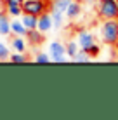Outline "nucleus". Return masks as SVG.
<instances>
[{
    "label": "nucleus",
    "mask_w": 118,
    "mask_h": 120,
    "mask_svg": "<svg viewBox=\"0 0 118 120\" xmlns=\"http://www.w3.org/2000/svg\"><path fill=\"white\" fill-rule=\"evenodd\" d=\"M36 21H38V16H33V14H21V23L24 26L28 28V30H33L36 28Z\"/></svg>",
    "instance_id": "12"
},
{
    "label": "nucleus",
    "mask_w": 118,
    "mask_h": 120,
    "mask_svg": "<svg viewBox=\"0 0 118 120\" xmlns=\"http://www.w3.org/2000/svg\"><path fill=\"white\" fill-rule=\"evenodd\" d=\"M43 33L42 31H38L36 28H33V30H28V33H26V40L30 42V45H40L43 42Z\"/></svg>",
    "instance_id": "9"
},
{
    "label": "nucleus",
    "mask_w": 118,
    "mask_h": 120,
    "mask_svg": "<svg viewBox=\"0 0 118 120\" xmlns=\"http://www.w3.org/2000/svg\"><path fill=\"white\" fill-rule=\"evenodd\" d=\"M9 57H11V51H9V47H7L5 44L0 42V59L5 61V59H9Z\"/></svg>",
    "instance_id": "17"
},
{
    "label": "nucleus",
    "mask_w": 118,
    "mask_h": 120,
    "mask_svg": "<svg viewBox=\"0 0 118 120\" xmlns=\"http://www.w3.org/2000/svg\"><path fill=\"white\" fill-rule=\"evenodd\" d=\"M50 19H52V28L59 30V28H63V24H64V12L50 9Z\"/></svg>",
    "instance_id": "10"
},
{
    "label": "nucleus",
    "mask_w": 118,
    "mask_h": 120,
    "mask_svg": "<svg viewBox=\"0 0 118 120\" xmlns=\"http://www.w3.org/2000/svg\"><path fill=\"white\" fill-rule=\"evenodd\" d=\"M82 14V4L80 2H76V0H73V2L68 5V9H66V12H64V16H66L68 19H76L78 16Z\"/></svg>",
    "instance_id": "8"
},
{
    "label": "nucleus",
    "mask_w": 118,
    "mask_h": 120,
    "mask_svg": "<svg viewBox=\"0 0 118 120\" xmlns=\"http://www.w3.org/2000/svg\"><path fill=\"white\" fill-rule=\"evenodd\" d=\"M19 2H23V0H19Z\"/></svg>",
    "instance_id": "22"
},
{
    "label": "nucleus",
    "mask_w": 118,
    "mask_h": 120,
    "mask_svg": "<svg viewBox=\"0 0 118 120\" xmlns=\"http://www.w3.org/2000/svg\"><path fill=\"white\" fill-rule=\"evenodd\" d=\"M99 37L106 45H118V19H103Z\"/></svg>",
    "instance_id": "1"
},
{
    "label": "nucleus",
    "mask_w": 118,
    "mask_h": 120,
    "mask_svg": "<svg viewBox=\"0 0 118 120\" xmlns=\"http://www.w3.org/2000/svg\"><path fill=\"white\" fill-rule=\"evenodd\" d=\"M4 9L7 11L9 18H19L23 14V7L19 0H5L4 2Z\"/></svg>",
    "instance_id": "6"
},
{
    "label": "nucleus",
    "mask_w": 118,
    "mask_h": 120,
    "mask_svg": "<svg viewBox=\"0 0 118 120\" xmlns=\"http://www.w3.org/2000/svg\"><path fill=\"white\" fill-rule=\"evenodd\" d=\"M71 59H73V61H76V63H85V61H90V56H89L85 51L78 49V52H76V54L73 56Z\"/></svg>",
    "instance_id": "16"
},
{
    "label": "nucleus",
    "mask_w": 118,
    "mask_h": 120,
    "mask_svg": "<svg viewBox=\"0 0 118 120\" xmlns=\"http://www.w3.org/2000/svg\"><path fill=\"white\" fill-rule=\"evenodd\" d=\"M21 7H23L24 14L40 16L42 12L49 11V2H47V0H23Z\"/></svg>",
    "instance_id": "3"
},
{
    "label": "nucleus",
    "mask_w": 118,
    "mask_h": 120,
    "mask_svg": "<svg viewBox=\"0 0 118 120\" xmlns=\"http://www.w3.org/2000/svg\"><path fill=\"white\" fill-rule=\"evenodd\" d=\"M11 45L16 52H24L26 51V42H24V37H19V35H14V38L11 40Z\"/></svg>",
    "instance_id": "13"
},
{
    "label": "nucleus",
    "mask_w": 118,
    "mask_h": 120,
    "mask_svg": "<svg viewBox=\"0 0 118 120\" xmlns=\"http://www.w3.org/2000/svg\"><path fill=\"white\" fill-rule=\"evenodd\" d=\"M0 35H2V37L11 35V21H4V23H0Z\"/></svg>",
    "instance_id": "18"
},
{
    "label": "nucleus",
    "mask_w": 118,
    "mask_h": 120,
    "mask_svg": "<svg viewBox=\"0 0 118 120\" xmlns=\"http://www.w3.org/2000/svg\"><path fill=\"white\" fill-rule=\"evenodd\" d=\"M11 33L12 35H19V37H26V33H28V28L24 26V24L21 21H11Z\"/></svg>",
    "instance_id": "11"
},
{
    "label": "nucleus",
    "mask_w": 118,
    "mask_h": 120,
    "mask_svg": "<svg viewBox=\"0 0 118 120\" xmlns=\"http://www.w3.org/2000/svg\"><path fill=\"white\" fill-rule=\"evenodd\" d=\"M64 47H66V56H70V57H73L76 52H78V49H80L78 47V42H75V40H70Z\"/></svg>",
    "instance_id": "15"
},
{
    "label": "nucleus",
    "mask_w": 118,
    "mask_h": 120,
    "mask_svg": "<svg viewBox=\"0 0 118 120\" xmlns=\"http://www.w3.org/2000/svg\"><path fill=\"white\" fill-rule=\"evenodd\" d=\"M71 2H73V0H52L50 7H52V11H61V12H66L68 5H70Z\"/></svg>",
    "instance_id": "14"
},
{
    "label": "nucleus",
    "mask_w": 118,
    "mask_h": 120,
    "mask_svg": "<svg viewBox=\"0 0 118 120\" xmlns=\"http://www.w3.org/2000/svg\"><path fill=\"white\" fill-rule=\"evenodd\" d=\"M97 14L101 19H118V0H99Z\"/></svg>",
    "instance_id": "2"
},
{
    "label": "nucleus",
    "mask_w": 118,
    "mask_h": 120,
    "mask_svg": "<svg viewBox=\"0 0 118 120\" xmlns=\"http://www.w3.org/2000/svg\"><path fill=\"white\" fill-rule=\"evenodd\" d=\"M50 61V56L45 54V52H36L35 56V63H49Z\"/></svg>",
    "instance_id": "20"
},
{
    "label": "nucleus",
    "mask_w": 118,
    "mask_h": 120,
    "mask_svg": "<svg viewBox=\"0 0 118 120\" xmlns=\"http://www.w3.org/2000/svg\"><path fill=\"white\" fill-rule=\"evenodd\" d=\"M36 30L42 31V33H47L52 30V19H50V12L45 11L38 16V21H36Z\"/></svg>",
    "instance_id": "7"
},
{
    "label": "nucleus",
    "mask_w": 118,
    "mask_h": 120,
    "mask_svg": "<svg viewBox=\"0 0 118 120\" xmlns=\"http://www.w3.org/2000/svg\"><path fill=\"white\" fill-rule=\"evenodd\" d=\"M76 42H78V47L82 49V51L87 52L89 47H92V45L96 44V37H94V33L82 30V31L78 33V38H76Z\"/></svg>",
    "instance_id": "5"
},
{
    "label": "nucleus",
    "mask_w": 118,
    "mask_h": 120,
    "mask_svg": "<svg viewBox=\"0 0 118 120\" xmlns=\"http://www.w3.org/2000/svg\"><path fill=\"white\" fill-rule=\"evenodd\" d=\"M49 51H50V61L56 63H64L66 61V47L61 42H52L49 45Z\"/></svg>",
    "instance_id": "4"
},
{
    "label": "nucleus",
    "mask_w": 118,
    "mask_h": 120,
    "mask_svg": "<svg viewBox=\"0 0 118 120\" xmlns=\"http://www.w3.org/2000/svg\"><path fill=\"white\" fill-rule=\"evenodd\" d=\"M11 61H14V63H26L28 57L24 52H18V54H12L11 56Z\"/></svg>",
    "instance_id": "19"
},
{
    "label": "nucleus",
    "mask_w": 118,
    "mask_h": 120,
    "mask_svg": "<svg viewBox=\"0 0 118 120\" xmlns=\"http://www.w3.org/2000/svg\"><path fill=\"white\" fill-rule=\"evenodd\" d=\"M99 51H101V47H99V44H94V45H92V47H89V51H87V54L89 56H90V57H94V56H97V54H99Z\"/></svg>",
    "instance_id": "21"
}]
</instances>
